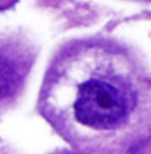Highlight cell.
I'll return each instance as SVG.
<instances>
[{"instance_id": "cell-1", "label": "cell", "mask_w": 151, "mask_h": 154, "mask_svg": "<svg viewBox=\"0 0 151 154\" xmlns=\"http://www.w3.org/2000/svg\"><path fill=\"white\" fill-rule=\"evenodd\" d=\"M136 80L125 59L100 41H74L50 62L38 109L72 148L92 151L131 119Z\"/></svg>"}, {"instance_id": "cell-3", "label": "cell", "mask_w": 151, "mask_h": 154, "mask_svg": "<svg viewBox=\"0 0 151 154\" xmlns=\"http://www.w3.org/2000/svg\"><path fill=\"white\" fill-rule=\"evenodd\" d=\"M53 154H91L89 151H82V149H60Z\"/></svg>"}, {"instance_id": "cell-2", "label": "cell", "mask_w": 151, "mask_h": 154, "mask_svg": "<svg viewBox=\"0 0 151 154\" xmlns=\"http://www.w3.org/2000/svg\"><path fill=\"white\" fill-rule=\"evenodd\" d=\"M36 57V45L26 35L0 33V115L23 95Z\"/></svg>"}]
</instances>
